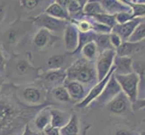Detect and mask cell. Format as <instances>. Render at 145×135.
I'll list each match as a JSON object with an SVG mask.
<instances>
[{
    "mask_svg": "<svg viewBox=\"0 0 145 135\" xmlns=\"http://www.w3.org/2000/svg\"><path fill=\"white\" fill-rule=\"evenodd\" d=\"M36 107L24 106L22 102L0 97V135H9L23 124H27V118L33 116L30 112H35Z\"/></svg>",
    "mask_w": 145,
    "mask_h": 135,
    "instance_id": "obj_1",
    "label": "cell"
},
{
    "mask_svg": "<svg viewBox=\"0 0 145 135\" xmlns=\"http://www.w3.org/2000/svg\"><path fill=\"white\" fill-rule=\"evenodd\" d=\"M66 74L69 80H75L81 84L97 81L96 67L91 61L84 58L78 59L72 63L66 70Z\"/></svg>",
    "mask_w": 145,
    "mask_h": 135,
    "instance_id": "obj_2",
    "label": "cell"
},
{
    "mask_svg": "<svg viewBox=\"0 0 145 135\" xmlns=\"http://www.w3.org/2000/svg\"><path fill=\"white\" fill-rule=\"evenodd\" d=\"M114 75L121 87L122 92L124 93V95L128 97L131 104L135 102L138 99V90L140 84V78L138 75L135 72L128 75H117L114 73Z\"/></svg>",
    "mask_w": 145,
    "mask_h": 135,
    "instance_id": "obj_3",
    "label": "cell"
},
{
    "mask_svg": "<svg viewBox=\"0 0 145 135\" xmlns=\"http://www.w3.org/2000/svg\"><path fill=\"white\" fill-rule=\"evenodd\" d=\"M33 23L40 29H45L50 33H61L65 31L67 25L69 23L68 21L56 19L46 14L45 13L39 14L33 18Z\"/></svg>",
    "mask_w": 145,
    "mask_h": 135,
    "instance_id": "obj_4",
    "label": "cell"
},
{
    "mask_svg": "<svg viewBox=\"0 0 145 135\" xmlns=\"http://www.w3.org/2000/svg\"><path fill=\"white\" fill-rule=\"evenodd\" d=\"M116 51L114 50H108L100 53L96 64V72L97 82L101 81L107 76L109 71L114 65V57H116Z\"/></svg>",
    "mask_w": 145,
    "mask_h": 135,
    "instance_id": "obj_5",
    "label": "cell"
},
{
    "mask_svg": "<svg viewBox=\"0 0 145 135\" xmlns=\"http://www.w3.org/2000/svg\"><path fill=\"white\" fill-rule=\"evenodd\" d=\"M121 92H122L121 87H120V85L118 84L117 80L116 79V77H114V75L113 73L112 76L110 77L107 84L106 85V87H105L103 92L97 98V102L100 106L107 104L111 100H113Z\"/></svg>",
    "mask_w": 145,
    "mask_h": 135,
    "instance_id": "obj_6",
    "label": "cell"
},
{
    "mask_svg": "<svg viewBox=\"0 0 145 135\" xmlns=\"http://www.w3.org/2000/svg\"><path fill=\"white\" fill-rule=\"evenodd\" d=\"M114 72V66L113 65V67L111 68V70L109 71V73L107 74V76L103 80L101 81H98L97 83H96V85L90 89V91H89V93L86 96V97H85L81 102H79L76 104V106L78 107V108H84L88 106L89 104H90L91 102L95 101V100H97V98L101 95V93L103 92V90L105 88V87H106V85L107 84L108 80L110 77L112 76V74Z\"/></svg>",
    "mask_w": 145,
    "mask_h": 135,
    "instance_id": "obj_7",
    "label": "cell"
},
{
    "mask_svg": "<svg viewBox=\"0 0 145 135\" xmlns=\"http://www.w3.org/2000/svg\"><path fill=\"white\" fill-rule=\"evenodd\" d=\"M21 98L28 106H41L44 101V94L42 89L34 86H27L21 90Z\"/></svg>",
    "mask_w": 145,
    "mask_h": 135,
    "instance_id": "obj_8",
    "label": "cell"
},
{
    "mask_svg": "<svg viewBox=\"0 0 145 135\" xmlns=\"http://www.w3.org/2000/svg\"><path fill=\"white\" fill-rule=\"evenodd\" d=\"M131 104V102L129 101L128 97L124 95V93L121 92L111 100L107 104V109L110 113L114 114H124Z\"/></svg>",
    "mask_w": 145,
    "mask_h": 135,
    "instance_id": "obj_9",
    "label": "cell"
},
{
    "mask_svg": "<svg viewBox=\"0 0 145 135\" xmlns=\"http://www.w3.org/2000/svg\"><path fill=\"white\" fill-rule=\"evenodd\" d=\"M64 44L66 51L71 54L76 51L78 45V31L71 22L64 31Z\"/></svg>",
    "mask_w": 145,
    "mask_h": 135,
    "instance_id": "obj_10",
    "label": "cell"
},
{
    "mask_svg": "<svg viewBox=\"0 0 145 135\" xmlns=\"http://www.w3.org/2000/svg\"><path fill=\"white\" fill-rule=\"evenodd\" d=\"M142 21H143L142 18H134L125 23L123 24L116 23L112 29V33H116L122 40H126L127 41L129 37L132 35L133 31L135 30V28L138 26V24Z\"/></svg>",
    "mask_w": 145,
    "mask_h": 135,
    "instance_id": "obj_11",
    "label": "cell"
},
{
    "mask_svg": "<svg viewBox=\"0 0 145 135\" xmlns=\"http://www.w3.org/2000/svg\"><path fill=\"white\" fill-rule=\"evenodd\" d=\"M100 5L106 14L116 16V14L122 12H132V9L123 1H118V0H104L99 1Z\"/></svg>",
    "mask_w": 145,
    "mask_h": 135,
    "instance_id": "obj_12",
    "label": "cell"
},
{
    "mask_svg": "<svg viewBox=\"0 0 145 135\" xmlns=\"http://www.w3.org/2000/svg\"><path fill=\"white\" fill-rule=\"evenodd\" d=\"M63 87L67 89L71 100L81 102L87 96L86 89H85L83 84L79 83L78 81L69 80V79L66 78V80L63 83Z\"/></svg>",
    "mask_w": 145,
    "mask_h": 135,
    "instance_id": "obj_13",
    "label": "cell"
},
{
    "mask_svg": "<svg viewBox=\"0 0 145 135\" xmlns=\"http://www.w3.org/2000/svg\"><path fill=\"white\" fill-rule=\"evenodd\" d=\"M59 38L53 36L52 34L45 29H39V31L35 33L33 37V44L38 49H45L52 45L55 42L59 41Z\"/></svg>",
    "mask_w": 145,
    "mask_h": 135,
    "instance_id": "obj_14",
    "label": "cell"
},
{
    "mask_svg": "<svg viewBox=\"0 0 145 135\" xmlns=\"http://www.w3.org/2000/svg\"><path fill=\"white\" fill-rule=\"evenodd\" d=\"M41 79L44 82L53 85L63 84L67 78L66 70L63 68L61 69H49L47 71H44L41 76ZM61 86V85H59Z\"/></svg>",
    "mask_w": 145,
    "mask_h": 135,
    "instance_id": "obj_15",
    "label": "cell"
},
{
    "mask_svg": "<svg viewBox=\"0 0 145 135\" xmlns=\"http://www.w3.org/2000/svg\"><path fill=\"white\" fill-rule=\"evenodd\" d=\"M114 74L117 75H128L133 71V58L131 57H118L116 55L114 61Z\"/></svg>",
    "mask_w": 145,
    "mask_h": 135,
    "instance_id": "obj_16",
    "label": "cell"
},
{
    "mask_svg": "<svg viewBox=\"0 0 145 135\" xmlns=\"http://www.w3.org/2000/svg\"><path fill=\"white\" fill-rule=\"evenodd\" d=\"M50 113H51V123L50 125L61 129L64 127L71 120V114L68 112H64L59 109H50Z\"/></svg>",
    "mask_w": 145,
    "mask_h": 135,
    "instance_id": "obj_17",
    "label": "cell"
},
{
    "mask_svg": "<svg viewBox=\"0 0 145 135\" xmlns=\"http://www.w3.org/2000/svg\"><path fill=\"white\" fill-rule=\"evenodd\" d=\"M45 14L56 19L64 20V21H68V22L71 21V17L69 16L67 9L61 7V5L58 4L56 1L51 4L45 9Z\"/></svg>",
    "mask_w": 145,
    "mask_h": 135,
    "instance_id": "obj_18",
    "label": "cell"
},
{
    "mask_svg": "<svg viewBox=\"0 0 145 135\" xmlns=\"http://www.w3.org/2000/svg\"><path fill=\"white\" fill-rule=\"evenodd\" d=\"M141 49L140 42H123V43L116 50V54L118 57H131L138 52Z\"/></svg>",
    "mask_w": 145,
    "mask_h": 135,
    "instance_id": "obj_19",
    "label": "cell"
},
{
    "mask_svg": "<svg viewBox=\"0 0 145 135\" xmlns=\"http://www.w3.org/2000/svg\"><path fill=\"white\" fill-rule=\"evenodd\" d=\"M35 123L36 128L40 132H43L48 125L51 123V113H50V109L48 107L43 108L42 111H40L38 114L35 116Z\"/></svg>",
    "mask_w": 145,
    "mask_h": 135,
    "instance_id": "obj_20",
    "label": "cell"
},
{
    "mask_svg": "<svg viewBox=\"0 0 145 135\" xmlns=\"http://www.w3.org/2000/svg\"><path fill=\"white\" fill-rule=\"evenodd\" d=\"M79 122L77 114H71V120L64 127L59 129L61 135H78Z\"/></svg>",
    "mask_w": 145,
    "mask_h": 135,
    "instance_id": "obj_21",
    "label": "cell"
},
{
    "mask_svg": "<svg viewBox=\"0 0 145 135\" xmlns=\"http://www.w3.org/2000/svg\"><path fill=\"white\" fill-rule=\"evenodd\" d=\"M127 6L132 9L133 19L134 18H142L145 16V1H140V0H123Z\"/></svg>",
    "mask_w": 145,
    "mask_h": 135,
    "instance_id": "obj_22",
    "label": "cell"
},
{
    "mask_svg": "<svg viewBox=\"0 0 145 135\" xmlns=\"http://www.w3.org/2000/svg\"><path fill=\"white\" fill-rule=\"evenodd\" d=\"M105 13L99 1H87L83 7L84 16L93 17L96 14Z\"/></svg>",
    "mask_w": 145,
    "mask_h": 135,
    "instance_id": "obj_23",
    "label": "cell"
},
{
    "mask_svg": "<svg viewBox=\"0 0 145 135\" xmlns=\"http://www.w3.org/2000/svg\"><path fill=\"white\" fill-rule=\"evenodd\" d=\"M94 42H96L97 51L100 52V53H102L105 51H108V50H114L109 40V34H97V33L96 39H95Z\"/></svg>",
    "mask_w": 145,
    "mask_h": 135,
    "instance_id": "obj_24",
    "label": "cell"
},
{
    "mask_svg": "<svg viewBox=\"0 0 145 135\" xmlns=\"http://www.w3.org/2000/svg\"><path fill=\"white\" fill-rule=\"evenodd\" d=\"M96 36H97V33L93 31L88 32V33H79L78 32V45L77 50L72 54H76V53L80 52L81 49L87 43L95 41Z\"/></svg>",
    "mask_w": 145,
    "mask_h": 135,
    "instance_id": "obj_25",
    "label": "cell"
},
{
    "mask_svg": "<svg viewBox=\"0 0 145 135\" xmlns=\"http://www.w3.org/2000/svg\"><path fill=\"white\" fill-rule=\"evenodd\" d=\"M97 52V47L95 42H90L87 43L80 51V52H82L83 54V58L89 61H92L96 58Z\"/></svg>",
    "mask_w": 145,
    "mask_h": 135,
    "instance_id": "obj_26",
    "label": "cell"
},
{
    "mask_svg": "<svg viewBox=\"0 0 145 135\" xmlns=\"http://www.w3.org/2000/svg\"><path fill=\"white\" fill-rule=\"evenodd\" d=\"M93 18H94L95 22H97L99 23L105 24V25L110 27L111 29H113L114 26L116 24V16H111V14H106V13L96 14V16H93Z\"/></svg>",
    "mask_w": 145,
    "mask_h": 135,
    "instance_id": "obj_27",
    "label": "cell"
},
{
    "mask_svg": "<svg viewBox=\"0 0 145 135\" xmlns=\"http://www.w3.org/2000/svg\"><path fill=\"white\" fill-rule=\"evenodd\" d=\"M145 39V21H142L138 24V26L129 37L127 42H140Z\"/></svg>",
    "mask_w": 145,
    "mask_h": 135,
    "instance_id": "obj_28",
    "label": "cell"
},
{
    "mask_svg": "<svg viewBox=\"0 0 145 135\" xmlns=\"http://www.w3.org/2000/svg\"><path fill=\"white\" fill-rule=\"evenodd\" d=\"M52 97L59 102H71V98L63 86H57L52 90Z\"/></svg>",
    "mask_w": 145,
    "mask_h": 135,
    "instance_id": "obj_29",
    "label": "cell"
},
{
    "mask_svg": "<svg viewBox=\"0 0 145 135\" xmlns=\"http://www.w3.org/2000/svg\"><path fill=\"white\" fill-rule=\"evenodd\" d=\"M65 64V57L62 55H52L47 61L49 69H61Z\"/></svg>",
    "mask_w": 145,
    "mask_h": 135,
    "instance_id": "obj_30",
    "label": "cell"
},
{
    "mask_svg": "<svg viewBox=\"0 0 145 135\" xmlns=\"http://www.w3.org/2000/svg\"><path fill=\"white\" fill-rule=\"evenodd\" d=\"M71 23L76 26L79 33H88L92 31V23L88 20H71Z\"/></svg>",
    "mask_w": 145,
    "mask_h": 135,
    "instance_id": "obj_31",
    "label": "cell"
},
{
    "mask_svg": "<svg viewBox=\"0 0 145 135\" xmlns=\"http://www.w3.org/2000/svg\"><path fill=\"white\" fill-rule=\"evenodd\" d=\"M30 68H31V65L26 59H20L16 64V72L19 76H22L29 71Z\"/></svg>",
    "mask_w": 145,
    "mask_h": 135,
    "instance_id": "obj_32",
    "label": "cell"
},
{
    "mask_svg": "<svg viewBox=\"0 0 145 135\" xmlns=\"http://www.w3.org/2000/svg\"><path fill=\"white\" fill-rule=\"evenodd\" d=\"M92 31L97 34H109L112 33V29L105 25V24L99 23L97 22H92Z\"/></svg>",
    "mask_w": 145,
    "mask_h": 135,
    "instance_id": "obj_33",
    "label": "cell"
},
{
    "mask_svg": "<svg viewBox=\"0 0 145 135\" xmlns=\"http://www.w3.org/2000/svg\"><path fill=\"white\" fill-rule=\"evenodd\" d=\"M114 16H116V23H118V24L125 23L129 21H131V20L133 19L132 12H122V13L116 14Z\"/></svg>",
    "mask_w": 145,
    "mask_h": 135,
    "instance_id": "obj_34",
    "label": "cell"
},
{
    "mask_svg": "<svg viewBox=\"0 0 145 135\" xmlns=\"http://www.w3.org/2000/svg\"><path fill=\"white\" fill-rule=\"evenodd\" d=\"M19 36H20V32L17 29H10L8 32H7V41L10 44L16 42Z\"/></svg>",
    "mask_w": 145,
    "mask_h": 135,
    "instance_id": "obj_35",
    "label": "cell"
},
{
    "mask_svg": "<svg viewBox=\"0 0 145 135\" xmlns=\"http://www.w3.org/2000/svg\"><path fill=\"white\" fill-rule=\"evenodd\" d=\"M20 6L26 10H33L38 7L40 1L38 0H21L19 1Z\"/></svg>",
    "mask_w": 145,
    "mask_h": 135,
    "instance_id": "obj_36",
    "label": "cell"
},
{
    "mask_svg": "<svg viewBox=\"0 0 145 135\" xmlns=\"http://www.w3.org/2000/svg\"><path fill=\"white\" fill-rule=\"evenodd\" d=\"M109 40H110V42H111V45L113 46L114 51H116L120 45L123 43V40L120 38L119 35H117V34L114 33H109Z\"/></svg>",
    "mask_w": 145,
    "mask_h": 135,
    "instance_id": "obj_37",
    "label": "cell"
},
{
    "mask_svg": "<svg viewBox=\"0 0 145 135\" xmlns=\"http://www.w3.org/2000/svg\"><path fill=\"white\" fill-rule=\"evenodd\" d=\"M131 107L133 112H136L138 110L145 108V98L137 99L134 103L131 104Z\"/></svg>",
    "mask_w": 145,
    "mask_h": 135,
    "instance_id": "obj_38",
    "label": "cell"
},
{
    "mask_svg": "<svg viewBox=\"0 0 145 135\" xmlns=\"http://www.w3.org/2000/svg\"><path fill=\"white\" fill-rule=\"evenodd\" d=\"M7 7H8V3H7V2L0 3V23L4 21L5 17H6Z\"/></svg>",
    "mask_w": 145,
    "mask_h": 135,
    "instance_id": "obj_39",
    "label": "cell"
},
{
    "mask_svg": "<svg viewBox=\"0 0 145 135\" xmlns=\"http://www.w3.org/2000/svg\"><path fill=\"white\" fill-rule=\"evenodd\" d=\"M6 68H7V61L1 51V48H0V74L6 72Z\"/></svg>",
    "mask_w": 145,
    "mask_h": 135,
    "instance_id": "obj_40",
    "label": "cell"
},
{
    "mask_svg": "<svg viewBox=\"0 0 145 135\" xmlns=\"http://www.w3.org/2000/svg\"><path fill=\"white\" fill-rule=\"evenodd\" d=\"M43 132L45 133V135H61L59 134V129L54 128L51 125H48L44 129Z\"/></svg>",
    "mask_w": 145,
    "mask_h": 135,
    "instance_id": "obj_41",
    "label": "cell"
},
{
    "mask_svg": "<svg viewBox=\"0 0 145 135\" xmlns=\"http://www.w3.org/2000/svg\"><path fill=\"white\" fill-rule=\"evenodd\" d=\"M136 74L139 76L140 82L145 81V65H138V71Z\"/></svg>",
    "mask_w": 145,
    "mask_h": 135,
    "instance_id": "obj_42",
    "label": "cell"
},
{
    "mask_svg": "<svg viewBox=\"0 0 145 135\" xmlns=\"http://www.w3.org/2000/svg\"><path fill=\"white\" fill-rule=\"evenodd\" d=\"M22 135H39V133L33 132L31 129V127H30L29 123H27L24 125V132H23Z\"/></svg>",
    "mask_w": 145,
    "mask_h": 135,
    "instance_id": "obj_43",
    "label": "cell"
},
{
    "mask_svg": "<svg viewBox=\"0 0 145 135\" xmlns=\"http://www.w3.org/2000/svg\"><path fill=\"white\" fill-rule=\"evenodd\" d=\"M114 135H132V132L125 129H120L114 132Z\"/></svg>",
    "mask_w": 145,
    "mask_h": 135,
    "instance_id": "obj_44",
    "label": "cell"
},
{
    "mask_svg": "<svg viewBox=\"0 0 145 135\" xmlns=\"http://www.w3.org/2000/svg\"><path fill=\"white\" fill-rule=\"evenodd\" d=\"M2 85H3V79H2V78H0V90H1Z\"/></svg>",
    "mask_w": 145,
    "mask_h": 135,
    "instance_id": "obj_45",
    "label": "cell"
},
{
    "mask_svg": "<svg viewBox=\"0 0 145 135\" xmlns=\"http://www.w3.org/2000/svg\"><path fill=\"white\" fill-rule=\"evenodd\" d=\"M140 135H145V131H142L141 133H140Z\"/></svg>",
    "mask_w": 145,
    "mask_h": 135,
    "instance_id": "obj_46",
    "label": "cell"
},
{
    "mask_svg": "<svg viewBox=\"0 0 145 135\" xmlns=\"http://www.w3.org/2000/svg\"><path fill=\"white\" fill-rule=\"evenodd\" d=\"M0 78H1V76H0Z\"/></svg>",
    "mask_w": 145,
    "mask_h": 135,
    "instance_id": "obj_47",
    "label": "cell"
}]
</instances>
